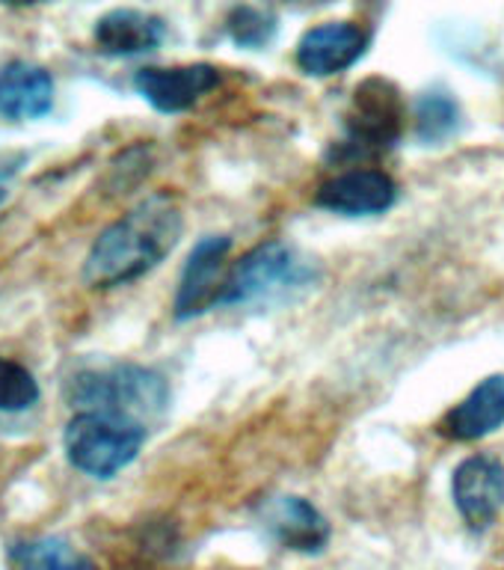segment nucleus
Segmentation results:
<instances>
[{"mask_svg": "<svg viewBox=\"0 0 504 570\" xmlns=\"http://www.w3.org/2000/svg\"><path fill=\"white\" fill-rule=\"evenodd\" d=\"M185 217L169 194H155L110 223L83 262V283L96 292L140 279L176 249Z\"/></svg>", "mask_w": 504, "mask_h": 570, "instance_id": "1", "label": "nucleus"}, {"mask_svg": "<svg viewBox=\"0 0 504 570\" xmlns=\"http://www.w3.org/2000/svg\"><path fill=\"white\" fill-rule=\"evenodd\" d=\"M69 404L78 410H101L137 419L149 428L169 407V386L158 372L119 363L107 368H83L69 381Z\"/></svg>", "mask_w": 504, "mask_h": 570, "instance_id": "2", "label": "nucleus"}, {"mask_svg": "<svg viewBox=\"0 0 504 570\" xmlns=\"http://www.w3.org/2000/svg\"><path fill=\"white\" fill-rule=\"evenodd\" d=\"M146 434L149 428L137 419L80 410L62 431V449L75 470L87 472L92 479H113L140 454Z\"/></svg>", "mask_w": 504, "mask_h": 570, "instance_id": "3", "label": "nucleus"}, {"mask_svg": "<svg viewBox=\"0 0 504 570\" xmlns=\"http://www.w3.org/2000/svg\"><path fill=\"white\" fill-rule=\"evenodd\" d=\"M407 105L401 89L386 78H368L359 83L345 116L347 146L359 155L392 149L404 134Z\"/></svg>", "mask_w": 504, "mask_h": 570, "instance_id": "4", "label": "nucleus"}, {"mask_svg": "<svg viewBox=\"0 0 504 570\" xmlns=\"http://www.w3.org/2000/svg\"><path fill=\"white\" fill-rule=\"evenodd\" d=\"M303 276H306V271L294 258L291 247H285L279 240H267V244H258L256 249H249L247 256L226 274L217 306L261 301V297L279 292V288L303 283Z\"/></svg>", "mask_w": 504, "mask_h": 570, "instance_id": "5", "label": "nucleus"}, {"mask_svg": "<svg viewBox=\"0 0 504 570\" xmlns=\"http://www.w3.org/2000/svg\"><path fill=\"white\" fill-rule=\"evenodd\" d=\"M231 249V238L226 235H208L187 256V265L178 279L176 318L187 321L202 315L220 303L223 283H226V256Z\"/></svg>", "mask_w": 504, "mask_h": 570, "instance_id": "6", "label": "nucleus"}, {"mask_svg": "<svg viewBox=\"0 0 504 570\" xmlns=\"http://www.w3.org/2000/svg\"><path fill=\"white\" fill-rule=\"evenodd\" d=\"M452 493L466 525L484 532L504 505V463L490 454H472L454 470Z\"/></svg>", "mask_w": 504, "mask_h": 570, "instance_id": "7", "label": "nucleus"}, {"mask_svg": "<svg viewBox=\"0 0 504 570\" xmlns=\"http://www.w3.org/2000/svg\"><path fill=\"white\" fill-rule=\"evenodd\" d=\"M220 83V71L208 62L172 66V69H140L134 75V89L160 114H185Z\"/></svg>", "mask_w": 504, "mask_h": 570, "instance_id": "8", "label": "nucleus"}, {"mask_svg": "<svg viewBox=\"0 0 504 570\" xmlns=\"http://www.w3.org/2000/svg\"><path fill=\"white\" fill-rule=\"evenodd\" d=\"M368 48V33L354 21H327L306 30L297 45V66L306 75L329 78L350 69Z\"/></svg>", "mask_w": 504, "mask_h": 570, "instance_id": "9", "label": "nucleus"}, {"mask_svg": "<svg viewBox=\"0 0 504 570\" xmlns=\"http://www.w3.org/2000/svg\"><path fill=\"white\" fill-rule=\"evenodd\" d=\"M395 196L398 187L383 169H350L324 181L315 203L345 217H368V214L389 212Z\"/></svg>", "mask_w": 504, "mask_h": 570, "instance_id": "10", "label": "nucleus"}, {"mask_svg": "<svg viewBox=\"0 0 504 570\" xmlns=\"http://www.w3.org/2000/svg\"><path fill=\"white\" fill-rule=\"evenodd\" d=\"M261 525L285 550L318 552L327 547L329 525L303 497H270L261 502Z\"/></svg>", "mask_w": 504, "mask_h": 570, "instance_id": "11", "label": "nucleus"}, {"mask_svg": "<svg viewBox=\"0 0 504 570\" xmlns=\"http://www.w3.org/2000/svg\"><path fill=\"white\" fill-rule=\"evenodd\" d=\"M504 425V374H490L475 390L454 404L439 422V434L457 443H472Z\"/></svg>", "mask_w": 504, "mask_h": 570, "instance_id": "12", "label": "nucleus"}, {"mask_svg": "<svg viewBox=\"0 0 504 570\" xmlns=\"http://www.w3.org/2000/svg\"><path fill=\"white\" fill-rule=\"evenodd\" d=\"M53 107L51 71L16 60L0 69V116L12 122L42 119Z\"/></svg>", "mask_w": 504, "mask_h": 570, "instance_id": "13", "label": "nucleus"}, {"mask_svg": "<svg viewBox=\"0 0 504 570\" xmlns=\"http://www.w3.org/2000/svg\"><path fill=\"white\" fill-rule=\"evenodd\" d=\"M96 45L110 57L155 51L167 39V24L142 9H110L96 21Z\"/></svg>", "mask_w": 504, "mask_h": 570, "instance_id": "14", "label": "nucleus"}, {"mask_svg": "<svg viewBox=\"0 0 504 570\" xmlns=\"http://www.w3.org/2000/svg\"><path fill=\"white\" fill-rule=\"evenodd\" d=\"M9 561L27 570H71L92 564L87 556H80L62 538H36V541L12 543L9 547Z\"/></svg>", "mask_w": 504, "mask_h": 570, "instance_id": "15", "label": "nucleus"}, {"mask_svg": "<svg viewBox=\"0 0 504 570\" xmlns=\"http://www.w3.org/2000/svg\"><path fill=\"white\" fill-rule=\"evenodd\" d=\"M461 122V107L445 89H431L418 98L416 105V134L418 140L439 142L452 137L454 128Z\"/></svg>", "mask_w": 504, "mask_h": 570, "instance_id": "16", "label": "nucleus"}, {"mask_svg": "<svg viewBox=\"0 0 504 570\" xmlns=\"http://www.w3.org/2000/svg\"><path fill=\"white\" fill-rule=\"evenodd\" d=\"M39 383L21 363L0 356V413H24L39 401Z\"/></svg>", "mask_w": 504, "mask_h": 570, "instance_id": "17", "label": "nucleus"}, {"mask_svg": "<svg viewBox=\"0 0 504 570\" xmlns=\"http://www.w3.org/2000/svg\"><path fill=\"white\" fill-rule=\"evenodd\" d=\"M276 24L274 18L258 12L253 7H238L229 16V33L231 39L244 48H261V45L270 42Z\"/></svg>", "mask_w": 504, "mask_h": 570, "instance_id": "18", "label": "nucleus"}, {"mask_svg": "<svg viewBox=\"0 0 504 570\" xmlns=\"http://www.w3.org/2000/svg\"><path fill=\"white\" fill-rule=\"evenodd\" d=\"M7 7H33V3H51V0H3Z\"/></svg>", "mask_w": 504, "mask_h": 570, "instance_id": "19", "label": "nucleus"}]
</instances>
